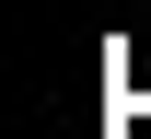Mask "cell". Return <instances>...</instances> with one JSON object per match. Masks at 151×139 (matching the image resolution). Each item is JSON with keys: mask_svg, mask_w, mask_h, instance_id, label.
Wrapping results in <instances>:
<instances>
[{"mask_svg": "<svg viewBox=\"0 0 151 139\" xmlns=\"http://www.w3.org/2000/svg\"><path fill=\"white\" fill-rule=\"evenodd\" d=\"M116 139H139V116H116Z\"/></svg>", "mask_w": 151, "mask_h": 139, "instance_id": "1", "label": "cell"}]
</instances>
